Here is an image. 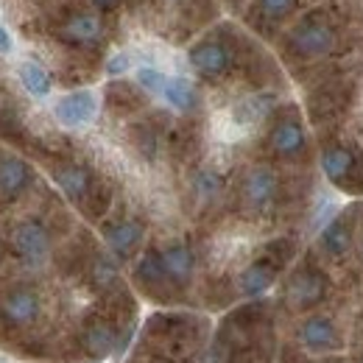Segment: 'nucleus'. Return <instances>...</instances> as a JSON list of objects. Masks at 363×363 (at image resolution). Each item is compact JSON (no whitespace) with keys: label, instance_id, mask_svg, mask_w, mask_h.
<instances>
[{"label":"nucleus","instance_id":"1","mask_svg":"<svg viewBox=\"0 0 363 363\" xmlns=\"http://www.w3.org/2000/svg\"><path fill=\"white\" fill-rule=\"evenodd\" d=\"M338 43V31L335 26L321 17V14H311L305 17L291 34H288V53L299 62H311V59H321V56H330L335 50Z\"/></svg>","mask_w":363,"mask_h":363},{"label":"nucleus","instance_id":"2","mask_svg":"<svg viewBox=\"0 0 363 363\" xmlns=\"http://www.w3.org/2000/svg\"><path fill=\"white\" fill-rule=\"evenodd\" d=\"M187 59H190L193 70L201 73L204 79H221V76L229 73L235 56H232V50L227 48L224 40L207 37V40H201V43H196V45L190 48Z\"/></svg>","mask_w":363,"mask_h":363},{"label":"nucleus","instance_id":"3","mask_svg":"<svg viewBox=\"0 0 363 363\" xmlns=\"http://www.w3.org/2000/svg\"><path fill=\"white\" fill-rule=\"evenodd\" d=\"M101 20H98V14H92V11H84V9H76V11H67L59 23H56V28H53V34L62 40V43H67V45H92V43H98L101 40Z\"/></svg>","mask_w":363,"mask_h":363},{"label":"nucleus","instance_id":"4","mask_svg":"<svg viewBox=\"0 0 363 363\" xmlns=\"http://www.w3.org/2000/svg\"><path fill=\"white\" fill-rule=\"evenodd\" d=\"M11 246L26 263L37 266V263L45 260L48 252H50V235H48V229L40 221H20L17 227L11 229Z\"/></svg>","mask_w":363,"mask_h":363},{"label":"nucleus","instance_id":"5","mask_svg":"<svg viewBox=\"0 0 363 363\" xmlns=\"http://www.w3.org/2000/svg\"><path fill=\"white\" fill-rule=\"evenodd\" d=\"M321 171L327 174V179H333L335 184H341L344 190H352V193H361V168L355 162V154L350 148H341V145H333V148H324L321 154Z\"/></svg>","mask_w":363,"mask_h":363},{"label":"nucleus","instance_id":"6","mask_svg":"<svg viewBox=\"0 0 363 363\" xmlns=\"http://www.w3.org/2000/svg\"><path fill=\"white\" fill-rule=\"evenodd\" d=\"M98 112V101L90 90H76V92H67L65 98L56 101L53 106V115L62 126L67 129H79V126H87L92 118Z\"/></svg>","mask_w":363,"mask_h":363},{"label":"nucleus","instance_id":"7","mask_svg":"<svg viewBox=\"0 0 363 363\" xmlns=\"http://www.w3.org/2000/svg\"><path fill=\"white\" fill-rule=\"evenodd\" d=\"M0 313L11 324H28L40 316V296L31 288H11L0 299Z\"/></svg>","mask_w":363,"mask_h":363},{"label":"nucleus","instance_id":"8","mask_svg":"<svg viewBox=\"0 0 363 363\" xmlns=\"http://www.w3.org/2000/svg\"><path fill=\"white\" fill-rule=\"evenodd\" d=\"M327 294V279L324 274L313 272V269H302V272L294 274L291 279V288H288V296L296 308H311L324 299Z\"/></svg>","mask_w":363,"mask_h":363},{"label":"nucleus","instance_id":"9","mask_svg":"<svg viewBox=\"0 0 363 363\" xmlns=\"http://www.w3.org/2000/svg\"><path fill=\"white\" fill-rule=\"evenodd\" d=\"M277 196V177L269 168H255L249 171V177L243 182V199L249 201V207L263 210L269 207Z\"/></svg>","mask_w":363,"mask_h":363},{"label":"nucleus","instance_id":"10","mask_svg":"<svg viewBox=\"0 0 363 363\" xmlns=\"http://www.w3.org/2000/svg\"><path fill=\"white\" fill-rule=\"evenodd\" d=\"M302 344L313 352H324V350H338L341 347V338L335 333V324L330 318H308L302 324Z\"/></svg>","mask_w":363,"mask_h":363},{"label":"nucleus","instance_id":"11","mask_svg":"<svg viewBox=\"0 0 363 363\" xmlns=\"http://www.w3.org/2000/svg\"><path fill=\"white\" fill-rule=\"evenodd\" d=\"M84 347L92 358H106L118 350V330L106 318H92L84 333Z\"/></svg>","mask_w":363,"mask_h":363},{"label":"nucleus","instance_id":"12","mask_svg":"<svg viewBox=\"0 0 363 363\" xmlns=\"http://www.w3.org/2000/svg\"><path fill=\"white\" fill-rule=\"evenodd\" d=\"M305 145V132L296 118H282L272 129V148L279 157H294Z\"/></svg>","mask_w":363,"mask_h":363},{"label":"nucleus","instance_id":"13","mask_svg":"<svg viewBox=\"0 0 363 363\" xmlns=\"http://www.w3.org/2000/svg\"><path fill=\"white\" fill-rule=\"evenodd\" d=\"M277 272H279V266L272 263L269 257L255 260L246 272L240 274V291H243L246 296H260V294H266V291L272 288V282L277 279Z\"/></svg>","mask_w":363,"mask_h":363},{"label":"nucleus","instance_id":"14","mask_svg":"<svg viewBox=\"0 0 363 363\" xmlns=\"http://www.w3.org/2000/svg\"><path fill=\"white\" fill-rule=\"evenodd\" d=\"M344 106H347V95L338 92L335 84H330V87L324 84L321 90H316L311 95V118L316 123H327V121L338 118L344 112Z\"/></svg>","mask_w":363,"mask_h":363},{"label":"nucleus","instance_id":"15","mask_svg":"<svg viewBox=\"0 0 363 363\" xmlns=\"http://www.w3.org/2000/svg\"><path fill=\"white\" fill-rule=\"evenodd\" d=\"M56 184L62 187V193L67 196V199H73V201H84V196L92 190V177L87 168H82V165H62L59 171H56Z\"/></svg>","mask_w":363,"mask_h":363},{"label":"nucleus","instance_id":"16","mask_svg":"<svg viewBox=\"0 0 363 363\" xmlns=\"http://www.w3.org/2000/svg\"><path fill=\"white\" fill-rule=\"evenodd\" d=\"M143 240V227L137 221H121L112 229H106V243L118 257H129Z\"/></svg>","mask_w":363,"mask_h":363},{"label":"nucleus","instance_id":"17","mask_svg":"<svg viewBox=\"0 0 363 363\" xmlns=\"http://www.w3.org/2000/svg\"><path fill=\"white\" fill-rule=\"evenodd\" d=\"M28 179H31V171H28V165H26L23 160L6 157V160L0 162V193H3V196L11 199V196L23 193Z\"/></svg>","mask_w":363,"mask_h":363},{"label":"nucleus","instance_id":"18","mask_svg":"<svg viewBox=\"0 0 363 363\" xmlns=\"http://www.w3.org/2000/svg\"><path fill=\"white\" fill-rule=\"evenodd\" d=\"M350 240H352V229H350V221L347 216H338L333 218L327 227L321 229V249L327 255H344L350 249Z\"/></svg>","mask_w":363,"mask_h":363},{"label":"nucleus","instance_id":"19","mask_svg":"<svg viewBox=\"0 0 363 363\" xmlns=\"http://www.w3.org/2000/svg\"><path fill=\"white\" fill-rule=\"evenodd\" d=\"M160 257H162V266L174 282H184L193 274V252L184 243L168 246L165 252H160Z\"/></svg>","mask_w":363,"mask_h":363},{"label":"nucleus","instance_id":"20","mask_svg":"<svg viewBox=\"0 0 363 363\" xmlns=\"http://www.w3.org/2000/svg\"><path fill=\"white\" fill-rule=\"evenodd\" d=\"M17 76H20L23 87L31 92L34 98H45L48 92H50V87H53L50 73H48L43 65H37V62H23L17 67Z\"/></svg>","mask_w":363,"mask_h":363},{"label":"nucleus","instance_id":"21","mask_svg":"<svg viewBox=\"0 0 363 363\" xmlns=\"http://www.w3.org/2000/svg\"><path fill=\"white\" fill-rule=\"evenodd\" d=\"M135 277L145 285V288H160V285H165V282H174L168 272H165V266H162V257H160V252H148V255H143V260L137 263V272Z\"/></svg>","mask_w":363,"mask_h":363},{"label":"nucleus","instance_id":"22","mask_svg":"<svg viewBox=\"0 0 363 363\" xmlns=\"http://www.w3.org/2000/svg\"><path fill=\"white\" fill-rule=\"evenodd\" d=\"M140 84H126V82H112L109 87H106V101H109V106L115 109V112H132L140 106V101H143V95H140Z\"/></svg>","mask_w":363,"mask_h":363},{"label":"nucleus","instance_id":"23","mask_svg":"<svg viewBox=\"0 0 363 363\" xmlns=\"http://www.w3.org/2000/svg\"><path fill=\"white\" fill-rule=\"evenodd\" d=\"M162 98H165L174 109H182V112H187V109L196 106V90H193V84L184 82V79H168V82H165V90H162Z\"/></svg>","mask_w":363,"mask_h":363},{"label":"nucleus","instance_id":"24","mask_svg":"<svg viewBox=\"0 0 363 363\" xmlns=\"http://www.w3.org/2000/svg\"><path fill=\"white\" fill-rule=\"evenodd\" d=\"M299 0H257L255 3V11L260 20L266 23H282L294 9H296Z\"/></svg>","mask_w":363,"mask_h":363},{"label":"nucleus","instance_id":"25","mask_svg":"<svg viewBox=\"0 0 363 363\" xmlns=\"http://www.w3.org/2000/svg\"><path fill=\"white\" fill-rule=\"evenodd\" d=\"M165 82H168V76H162V73H160V70H154V67H140V70H137V84H140L145 92L162 95Z\"/></svg>","mask_w":363,"mask_h":363},{"label":"nucleus","instance_id":"26","mask_svg":"<svg viewBox=\"0 0 363 363\" xmlns=\"http://www.w3.org/2000/svg\"><path fill=\"white\" fill-rule=\"evenodd\" d=\"M196 193H199V199H216L218 193H221V177L218 174H213V171H201L199 177H196Z\"/></svg>","mask_w":363,"mask_h":363},{"label":"nucleus","instance_id":"27","mask_svg":"<svg viewBox=\"0 0 363 363\" xmlns=\"http://www.w3.org/2000/svg\"><path fill=\"white\" fill-rule=\"evenodd\" d=\"M266 98H249V101H243L240 104V109L235 112V118L240 121V123H255V121H260L263 115H266V104H263Z\"/></svg>","mask_w":363,"mask_h":363},{"label":"nucleus","instance_id":"28","mask_svg":"<svg viewBox=\"0 0 363 363\" xmlns=\"http://www.w3.org/2000/svg\"><path fill=\"white\" fill-rule=\"evenodd\" d=\"M129 65H132V59H129L126 53H115V56L106 62V73H109L112 79H118V76H123V73L129 70Z\"/></svg>","mask_w":363,"mask_h":363},{"label":"nucleus","instance_id":"29","mask_svg":"<svg viewBox=\"0 0 363 363\" xmlns=\"http://www.w3.org/2000/svg\"><path fill=\"white\" fill-rule=\"evenodd\" d=\"M115 277H118V272H115V266H112L109 260L101 257V260L95 263V279H98V285H109Z\"/></svg>","mask_w":363,"mask_h":363},{"label":"nucleus","instance_id":"30","mask_svg":"<svg viewBox=\"0 0 363 363\" xmlns=\"http://www.w3.org/2000/svg\"><path fill=\"white\" fill-rule=\"evenodd\" d=\"M98 11H115L121 6V0H90Z\"/></svg>","mask_w":363,"mask_h":363},{"label":"nucleus","instance_id":"31","mask_svg":"<svg viewBox=\"0 0 363 363\" xmlns=\"http://www.w3.org/2000/svg\"><path fill=\"white\" fill-rule=\"evenodd\" d=\"M11 50V34L0 26V53H9Z\"/></svg>","mask_w":363,"mask_h":363},{"label":"nucleus","instance_id":"32","mask_svg":"<svg viewBox=\"0 0 363 363\" xmlns=\"http://www.w3.org/2000/svg\"><path fill=\"white\" fill-rule=\"evenodd\" d=\"M327 363H341V361H327Z\"/></svg>","mask_w":363,"mask_h":363},{"label":"nucleus","instance_id":"33","mask_svg":"<svg viewBox=\"0 0 363 363\" xmlns=\"http://www.w3.org/2000/svg\"><path fill=\"white\" fill-rule=\"evenodd\" d=\"M0 363H9V361H3V358H0Z\"/></svg>","mask_w":363,"mask_h":363}]
</instances>
